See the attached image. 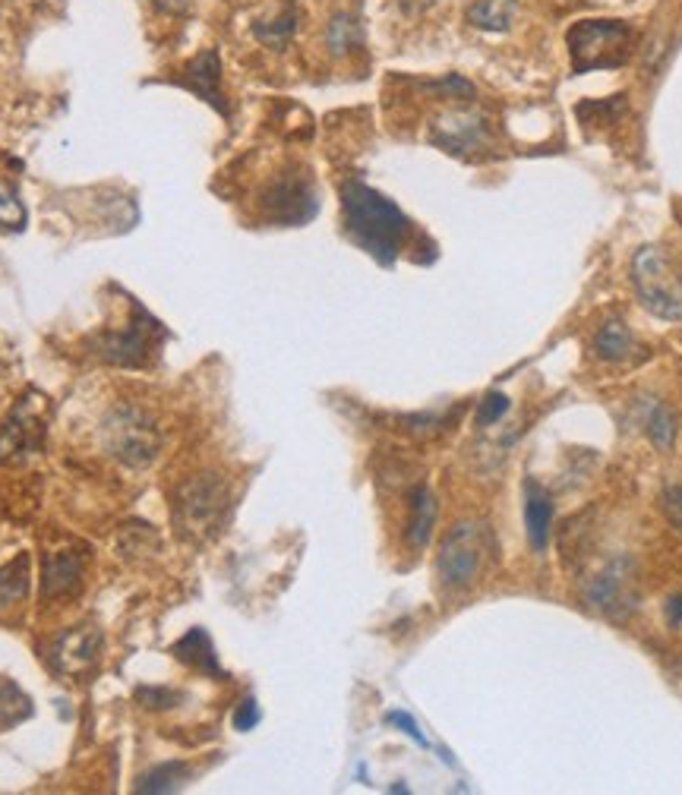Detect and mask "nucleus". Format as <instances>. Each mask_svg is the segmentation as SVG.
Segmentation results:
<instances>
[{"mask_svg":"<svg viewBox=\"0 0 682 795\" xmlns=\"http://www.w3.org/2000/svg\"><path fill=\"white\" fill-rule=\"evenodd\" d=\"M342 215H345V233L360 250L370 252L379 266H392L408 244V215L402 212L389 196L367 187L364 180L342 183Z\"/></svg>","mask_w":682,"mask_h":795,"instance_id":"nucleus-1","label":"nucleus"},{"mask_svg":"<svg viewBox=\"0 0 682 795\" xmlns=\"http://www.w3.org/2000/svg\"><path fill=\"white\" fill-rule=\"evenodd\" d=\"M231 508L228 484L218 474H199L175 489L171 499V518L177 534L190 544H206L221 530Z\"/></svg>","mask_w":682,"mask_h":795,"instance_id":"nucleus-2","label":"nucleus"},{"mask_svg":"<svg viewBox=\"0 0 682 795\" xmlns=\"http://www.w3.org/2000/svg\"><path fill=\"white\" fill-rule=\"evenodd\" d=\"M632 285L648 312L658 319H682V269L663 247H642L632 256Z\"/></svg>","mask_w":682,"mask_h":795,"instance_id":"nucleus-3","label":"nucleus"},{"mask_svg":"<svg viewBox=\"0 0 682 795\" xmlns=\"http://www.w3.org/2000/svg\"><path fill=\"white\" fill-rule=\"evenodd\" d=\"M101 436H105L108 455L134 470L152 465L161 451V429L137 405H115L101 424Z\"/></svg>","mask_w":682,"mask_h":795,"instance_id":"nucleus-4","label":"nucleus"},{"mask_svg":"<svg viewBox=\"0 0 682 795\" xmlns=\"http://www.w3.org/2000/svg\"><path fill=\"white\" fill-rule=\"evenodd\" d=\"M629 41L632 29L620 20H582L565 32L575 73L623 67L629 60Z\"/></svg>","mask_w":682,"mask_h":795,"instance_id":"nucleus-5","label":"nucleus"},{"mask_svg":"<svg viewBox=\"0 0 682 795\" xmlns=\"http://www.w3.org/2000/svg\"><path fill=\"white\" fill-rule=\"evenodd\" d=\"M490 553V530L481 521L455 524L436 556V575L448 590H468L481 578Z\"/></svg>","mask_w":682,"mask_h":795,"instance_id":"nucleus-6","label":"nucleus"},{"mask_svg":"<svg viewBox=\"0 0 682 795\" xmlns=\"http://www.w3.org/2000/svg\"><path fill=\"white\" fill-rule=\"evenodd\" d=\"M585 603L610 622H625L639 609V572L629 556H616L585 584Z\"/></svg>","mask_w":682,"mask_h":795,"instance_id":"nucleus-7","label":"nucleus"},{"mask_svg":"<svg viewBox=\"0 0 682 795\" xmlns=\"http://www.w3.org/2000/svg\"><path fill=\"white\" fill-rule=\"evenodd\" d=\"M259 206H263V218L273 225H281V228L307 225L313 215L319 212L313 180L300 171H285V175L275 177L259 196Z\"/></svg>","mask_w":682,"mask_h":795,"instance_id":"nucleus-8","label":"nucleus"},{"mask_svg":"<svg viewBox=\"0 0 682 795\" xmlns=\"http://www.w3.org/2000/svg\"><path fill=\"white\" fill-rule=\"evenodd\" d=\"M487 117L477 115V111H452L446 115L429 133V142L446 149L448 156H471V152H481L487 146Z\"/></svg>","mask_w":682,"mask_h":795,"instance_id":"nucleus-9","label":"nucleus"},{"mask_svg":"<svg viewBox=\"0 0 682 795\" xmlns=\"http://www.w3.org/2000/svg\"><path fill=\"white\" fill-rule=\"evenodd\" d=\"M152 335H158V326L149 319V312H142L134 307V322L120 335H105L96 345V350L120 367H142L146 354L152 350Z\"/></svg>","mask_w":682,"mask_h":795,"instance_id":"nucleus-10","label":"nucleus"},{"mask_svg":"<svg viewBox=\"0 0 682 795\" xmlns=\"http://www.w3.org/2000/svg\"><path fill=\"white\" fill-rule=\"evenodd\" d=\"M101 650V632L96 625H79L63 632L55 647H51V666L60 676H82L86 669H92Z\"/></svg>","mask_w":682,"mask_h":795,"instance_id":"nucleus-11","label":"nucleus"},{"mask_svg":"<svg viewBox=\"0 0 682 795\" xmlns=\"http://www.w3.org/2000/svg\"><path fill=\"white\" fill-rule=\"evenodd\" d=\"M184 86H187L194 96L202 98L206 105H212L221 117H231L228 98H225V92H221V58H218L215 48L199 51V54L187 63V70H184Z\"/></svg>","mask_w":682,"mask_h":795,"instance_id":"nucleus-12","label":"nucleus"},{"mask_svg":"<svg viewBox=\"0 0 682 795\" xmlns=\"http://www.w3.org/2000/svg\"><path fill=\"white\" fill-rule=\"evenodd\" d=\"M41 436H45V429H41L39 410L32 405H20L0 429V461H17L22 455L39 451Z\"/></svg>","mask_w":682,"mask_h":795,"instance_id":"nucleus-13","label":"nucleus"},{"mask_svg":"<svg viewBox=\"0 0 682 795\" xmlns=\"http://www.w3.org/2000/svg\"><path fill=\"white\" fill-rule=\"evenodd\" d=\"M82 556L73 553V549H63V553H55L45 559V568H41V597L45 600H58V597H67L73 594L79 584H82Z\"/></svg>","mask_w":682,"mask_h":795,"instance_id":"nucleus-14","label":"nucleus"},{"mask_svg":"<svg viewBox=\"0 0 682 795\" xmlns=\"http://www.w3.org/2000/svg\"><path fill=\"white\" fill-rule=\"evenodd\" d=\"M525 524L527 540L537 553H546L553 534V499L541 484H527L525 489Z\"/></svg>","mask_w":682,"mask_h":795,"instance_id":"nucleus-15","label":"nucleus"},{"mask_svg":"<svg viewBox=\"0 0 682 795\" xmlns=\"http://www.w3.org/2000/svg\"><path fill=\"white\" fill-rule=\"evenodd\" d=\"M171 654H175L180 663H187V666H194V669H199V673H206V676L225 679V669L218 666V657H215L212 638H209L202 628L187 632V635L171 647Z\"/></svg>","mask_w":682,"mask_h":795,"instance_id":"nucleus-16","label":"nucleus"},{"mask_svg":"<svg viewBox=\"0 0 682 795\" xmlns=\"http://www.w3.org/2000/svg\"><path fill=\"white\" fill-rule=\"evenodd\" d=\"M591 350L606 364H623V360L635 357L639 345H635L632 331L625 329L623 319H606L604 326L597 329V335L591 338Z\"/></svg>","mask_w":682,"mask_h":795,"instance_id":"nucleus-17","label":"nucleus"},{"mask_svg":"<svg viewBox=\"0 0 682 795\" xmlns=\"http://www.w3.org/2000/svg\"><path fill=\"white\" fill-rule=\"evenodd\" d=\"M518 7H522V0H474L465 20L481 32H508Z\"/></svg>","mask_w":682,"mask_h":795,"instance_id":"nucleus-18","label":"nucleus"},{"mask_svg":"<svg viewBox=\"0 0 682 795\" xmlns=\"http://www.w3.org/2000/svg\"><path fill=\"white\" fill-rule=\"evenodd\" d=\"M433 524H436V499H433V493H429L427 486H417L411 493V518L408 530H405V537H408V544L414 549H424L429 544Z\"/></svg>","mask_w":682,"mask_h":795,"instance_id":"nucleus-19","label":"nucleus"},{"mask_svg":"<svg viewBox=\"0 0 682 795\" xmlns=\"http://www.w3.org/2000/svg\"><path fill=\"white\" fill-rule=\"evenodd\" d=\"M297 26H300V13H297V7L294 3H288L275 20L269 22H254V36L256 41H263L266 48H273V51H285L288 44H291V39L297 36Z\"/></svg>","mask_w":682,"mask_h":795,"instance_id":"nucleus-20","label":"nucleus"},{"mask_svg":"<svg viewBox=\"0 0 682 795\" xmlns=\"http://www.w3.org/2000/svg\"><path fill=\"white\" fill-rule=\"evenodd\" d=\"M642 427L648 433V439L654 443V448L670 451L676 443V414L666 408L663 401H648V408H642Z\"/></svg>","mask_w":682,"mask_h":795,"instance_id":"nucleus-21","label":"nucleus"},{"mask_svg":"<svg viewBox=\"0 0 682 795\" xmlns=\"http://www.w3.org/2000/svg\"><path fill=\"white\" fill-rule=\"evenodd\" d=\"M364 44V26L354 13H335L326 26V48L335 58H345Z\"/></svg>","mask_w":682,"mask_h":795,"instance_id":"nucleus-22","label":"nucleus"},{"mask_svg":"<svg viewBox=\"0 0 682 795\" xmlns=\"http://www.w3.org/2000/svg\"><path fill=\"white\" fill-rule=\"evenodd\" d=\"M29 556H17L0 568V613L13 609L29 594Z\"/></svg>","mask_w":682,"mask_h":795,"instance_id":"nucleus-23","label":"nucleus"},{"mask_svg":"<svg viewBox=\"0 0 682 795\" xmlns=\"http://www.w3.org/2000/svg\"><path fill=\"white\" fill-rule=\"evenodd\" d=\"M187 776H190L187 764L168 761V764H158V767H152L149 774L142 776L137 789L139 793H175V789H180L187 783Z\"/></svg>","mask_w":682,"mask_h":795,"instance_id":"nucleus-24","label":"nucleus"},{"mask_svg":"<svg viewBox=\"0 0 682 795\" xmlns=\"http://www.w3.org/2000/svg\"><path fill=\"white\" fill-rule=\"evenodd\" d=\"M26 717H32V700L10 679H0V729H10Z\"/></svg>","mask_w":682,"mask_h":795,"instance_id":"nucleus-25","label":"nucleus"},{"mask_svg":"<svg viewBox=\"0 0 682 795\" xmlns=\"http://www.w3.org/2000/svg\"><path fill=\"white\" fill-rule=\"evenodd\" d=\"M26 228V206L17 190L0 180V231H22Z\"/></svg>","mask_w":682,"mask_h":795,"instance_id":"nucleus-26","label":"nucleus"},{"mask_svg":"<svg viewBox=\"0 0 682 795\" xmlns=\"http://www.w3.org/2000/svg\"><path fill=\"white\" fill-rule=\"evenodd\" d=\"M508 405H512V401H508L503 391H490L487 398L481 401V408H477V424H481V427L500 424V420L508 414Z\"/></svg>","mask_w":682,"mask_h":795,"instance_id":"nucleus-27","label":"nucleus"},{"mask_svg":"<svg viewBox=\"0 0 682 795\" xmlns=\"http://www.w3.org/2000/svg\"><path fill=\"white\" fill-rule=\"evenodd\" d=\"M137 698L149 710H168V707H175L177 700H180V692H171V688H139Z\"/></svg>","mask_w":682,"mask_h":795,"instance_id":"nucleus-28","label":"nucleus"},{"mask_svg":"<svg viewBox=\"0 0 682 795\" xmlns=\"http://www.w3.org/2000/svg\"><path fill=\"white\" fill-rule=\"evenodd\" d=\"M661 505L666 521L673 524V527L682 534V486H666V489H663Z\"/></svg>","mask_w":682,"mask_h":795,"instance_id":"nucleus-29","label":"nucleus"},{"mask_svg":"<svg viewBox=\"0 0 682 795\" xmlns=\"http://www.w3.org/2000/svg\"><path fill=\"white\" fill-rule=\"evenodd\" d=\"M256 723H259V707H256V700H244L240 707H237L235 714V726L240 729V733H247V729H254Z\"/></svg>","mask_w":682,"mask_h":795,"instance_id":"nucleus-30","label":"nucleus"},{"mask_svg":"<svg viewBox=\"0 0 682 795\" xmlns=\"http://www.w3.org/2000/svg\"><path fill=\"white\" fill-rule=\"evenodd\" d=\"M386 719H389L392 726H402V729H405V733H408V736L414 738L417 745H424V748H427V738L421 736V729H417V723H414V719H411L408 714H398V710H395V714H389V717H386Z\"/></svg>","mask_w":682,"mask_h":795,"instance_id":"nucleus-31","label":"nucleus"},{"mask_svg":"<svg viewBox=\"0 0 682 795\" xmlns=\"http://www.w3.org/2000/svg\"><path fill=\"white\" fill-rule=\"evenodd\" d=\"M663 613H666V622H670L673 628H680L682 625V590L680 594H673V597L666 600V609H663Z\"/></svg>","mask_w":682,"mask_h":795,"instance_id":"nucleus-32","label":"nucleus"},{"mask_svg":"<svg viewBox=\"0 0 682 795\" xmlns=\"http://www.w3.org/2000/svg\"><path fill=\"white\" fill-rule=\"evenodd\" d=\"M149 3L165 10V13H175V17H184L190 10V0H149Z\"/></svg>","mask_w":682,"mask_h":795,"instance_id":"nucleus-33","label":"nucleus"}]
</instances>
